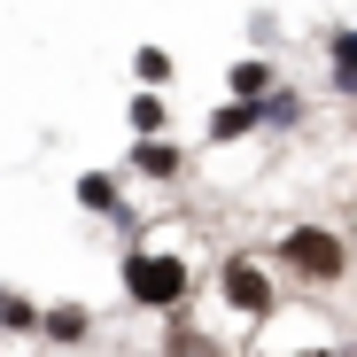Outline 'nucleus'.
Instances as JSON below:
<instances>
[{"label": "nucleus", "instance_id": "1", "mask_svg": "<svg viewBox=\"0 0 357 357\" xmlns=\"http://www.w3.org/2000/svg\"><path fill=\"white\" fill-rule=\"evenodd\" d=\"M280 264H287L295 280H342V272H349L342 233H326V225H287V233H280Z\"/></svg>", "mask_w": 357, "mask_h": 357}, {"label": "nucleus", "instance_id": "2", "mask_svg": "<svg viewBox=\"0 0 357 357\" xmlns=\"http://www.w3.org/2000/svg\"><path fill=\"white\" fill-rule=\"evenodd\" d=\"M125 295H132L140 311H178V295H187V264L140 249V257H125Z\"/></svg>", "mask_w": 357, "mask_h": 357}, {"label": "nucleus", "instance_id": "3", "mask_svg": "<svg viewBox=\"0 0 357 357\" xmlns=\"http://www.w3.org/2000/svg\"><path fill=\"white\" fill-rule=\"evenodd\" d=\"M218 287H225V303L241 311V319H272V280H264V272H257L249 257H225Z\"/></svg>", "mask_w": 357, "mask_h": 357}, {"label": "nucleus", "instance_id": "4", "mask_svg": "<svg viewBox=\"0 0 357 357\" xmlns=\"http://www.w3.org/2000/svg\"><path fill=\"white\" fill-rule=\"evenodd\" d=\"M249 125H257V109H249V101H233V109H218V116H210V132H218V140H241Z\"/></svg>", "mask_w": 357, "mask_h": 357}, {"label": "nucleus", "instance_id": "5", "mask_svg": "<svg viewBox=\"0 0 357 357\" xmlns=\"http://www.w3.org/2000/svg\"><path fill=\"white\" fill-rule=\"evenodd\" d=\"M272 86V63H233V93H241V101H257Z\"/></svg>", "mask_w": 357, "mask_h": 357}, {"label": "nucleus", "instance_id": "6", "mask_svg": "<svg viewBox=\"0 0 357 357\" xmlns=\"http://www.w3.org/2000/svg\"><path fill=\"white\" fill-rule=\"evenodd\" d=\"M47 334H54V342H86V311H78V303L47 311Z\"/></svg>", "mask_w": 357, "mask_h": 357}, {"label": "nucleus", "instance_id": "7", "mask_svg": "<svg viewBox=\"0 0 357 357\" xmlns=\"http://www.w3.org/2000/svg\"><path fill=\"white\" fill-rule=\"evenodd\" d=\"M334 86H357V31L334 39Z\"/></svg>", "mask_w": 357, "mask_h": 357}, {"label": "nucleus", "instance_id": "8", "mask_svg": "<svg viewBox=\"0 0 357 357\" xmlns=\"http://www.w3.org/2000/svg\"><path fill=\"white\" fill-rule=\"evenodd\" d=\"M0 326H16V334H31V326H39V311L24 303V295H0Z\"/></svg>", "mask_w": 357, "mask_h": 357}, {"label": "nucleus", "instance_id": "9", "mask_svg": "<svg viewBox=\"0 0 357 357\" xmlns=\"http://www.w3.org/2000/svg\"><path fill=\"white\" fill-rule=\"evenodd\" d=\"M132 70H140V86H163V78H171V54H163V47H140Z\"/></svg>", "mask_w": 357, "mask_h": 357}, {"label": "nucleus", "instance_id": "10", "mask_svg": "<svg viewBox=\"0 0 357 357\" xmlns=\"http://www.w3.org/2000/svg\"><path fill=\"white\" fill-rule=\"evenodd\" d=\"M78 202L86 210H116V187H109V178H78Z\"/></svg>", "mask_w": 357, "mask_h": 357}, {"label": "nucleus", "instance_id": "11", "mask_svg": "<svg viewBox=\"0 0 357 357\" xmlns=\"http://www.w3.org/2000/svg\"><path fill=\"white\" fill-rule=\"evenodd\" d=\"M132 163H140V171H155V178H163V171H171V163H178V155H171V148H163V140H140V155H132Z\"/></svg>", "mask_w": 357, "mask_h": 357}, {"label": "nucleus", "instance_id": "12", "mask_svg": "<svg viewBox=\"0 0 357 357\" xmlns=\"http://www.w3.org/2000/svg\"><path fill=\"white\" fill-rule=\"evenodd\" d=\"M132 132H163V101H132Z\"/></svg>", "mask_w": 357, "mask_h": 357}, {"label": "nucleus", "instance_id": "13", "mask_svg": "<svg viewBox=\"0 0 357 357\" xmlns=\"http://www.w3.org/2000/svg\"><path fill=\"white\" fill-rule=\"evenodd\" d=\"M342 357H357V342H349V349H342Z\"/></svg>", "mask_w": 357, "mask_h": 357}]
</instances>
